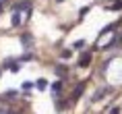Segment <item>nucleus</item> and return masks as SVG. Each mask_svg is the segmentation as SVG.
<instances>
[{
    "label": "nucleus",
    "mask_w": 122,
    "mask_h": 114,
    "mask_svg": "<svg viewBox=\"0 0 122 114\" xmlns=\"http://www.w3.org/2000/svg\"><path fill=\"white\" fill-rule=\"evenodd\" d=\"M91 62V58H89V54H85V58H81V66H87V64Z\"/></svg>",
    "instance_id": "nucleus-1"
}]
</instances>
